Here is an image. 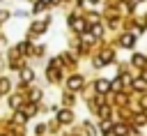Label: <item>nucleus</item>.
<instances>
[{"instance_id":"f257e3e1","label":"nucleus","mask_w":147,"mask_h":136,"mask_svg":"<svg viewBox=\"0 0 147 136\" xmlns=\"http://www.w3.org/2000/svg\"><path fill=\"white\" fill-rule=\"evenodd\" d=\"M83 85V76H71L69 78V90H80Z\"/></svg>"},{"instance_id":"f03ea898","label":"nucleus","mask_w":147,"mask_h":136,"mask_svg":"<svg viewBox=\"0 0 147 136\" xmlns=\"http://www.w3.org/2000/svg\"><path fill=\"white\" fill-rule=\"evenodd\" d=\"M69 23H71V25H74L78 32H83V30H85V23H83L80 18H74V16H71V18H69Z\"/></svg>"},{"instance_id":"7ed1b4c3","label":"nucleus","mask_w":147,"mask_h":136,"mask_svg":"<svg viewBox=\"0 0 147 136\" xmlns=\"http://www.w3.org/2000/svg\"><path fill=\"white\" fill-rule=\"evenodd\" d=\"M96 90H99V92H108V90H110V83L101 78V81H96Z\"/></svg>"},{"instance_id":"20e7f679","label":"nucleus","mask_w":147,"mask_h":136,"mask_svg":"<svg viewBox=\"0 0 147 136\" xmlns=\"http://www.w3.org/2000/svg\"><path fill=\"white\" fill-rule=\"evenodd\" d=\"M133 41H136V37H133V35H124V37H122V46H126V48H129V46H133Z\"/></svg>"},{"instance_id":"39448f33","label":"nucleus","mask_w":147,"mask_h":136,"mask_svg":"<svg viewBox=\"0 0 147 136\" xmlns=\"http://www.w3.org/2000/svg\"><path fill=\"white\" fill-rule=\"evenodd\" d=\"M57 120H60V122H71V113H69V111H60V113H57Z\"/></svg>"},{"instance_id":"423d86ee","label":"nucleus","mask_w":147,"mask_h":136,"mask_svg":"<svg viewBox=\"0 0 147 136\" xmlns=\"http://www.w3.org/2000/svg\"><path fill=\"white\" fill-rule=\"evenodd\" d=\"M21 76H23V81L28 83V81H32V76H34V74H32L30 69H23V74H21Z\"/></svg>"},{"instance_id":"0eeeda50","label":"nucleus","mask_w":147,"mask_h":136,"mask_svg":"<svg viewBox=\"0 0 147 136\" xmlns=\"http://www.w3.org/2000/svg\"><path fill=\"white\" fill-rule=\"evenodd\" d=\"M115 134H117V136H124V134H126V127H124V124H115Z\"/></svg>"},{"instance_id":"6e6552de","label":"nucleus","mask_w":147,"mask_h":136,"mask_svg":"<svg viewBox=\"0 0 147 136\" xmlns=\"http://www.w3.org/2000/svg\"><path fill=\"white\" fill-rule=\"evenodd\" d=\"M7 90H9V81L2 78V81H0V92H7Z\"/></svg>"},{"instance_id":"1a4fd4ad","label":"nucleus","mask_w":147,"mask_h":136,"mask_svg":"<svg viewBox=\"0 0 147 136\" xmlns=\"http://www.w3.org/2000/svg\"><path fill=\"white\" fill-rule=\"evenodd\" d=\"M133 65H138V67L145 65V58H142V55H136V58H133Z\"/></svg>"},{"instance_id":"9d476101","label":"nucleus","mask_w":147,"mask_h":136,"mask_svg":"<svg viewBox=\"0 0 147 136\" xmlns=\"http://www.w3.org/2000/svg\"><path fill=\"white\" fill-rule=\"evenodd\" d=\"M133 85H136L138 90H145V81H140V78H138V81H133Z\"/></svg>"},{"instance_id":"9b49d317","label":"nucleus","mask_w":147,"mask_h":136,"mask_svg":"<svg viewBox=\"0 0 147 136\" xmlns=\"http://www.w3.org/2000/svg\"><path fill=\"white\" fill-rule=\"evenodd\" d=\"M110 127H113V124H110V122H108V120H106V122H103V124H101V129H103V131H108V129H110Z\"/></svg>"},{"instance_id":"f8f14e48","label":"nucleus","mask_w":147,"mask_h":136,"mask_svg":"<svg viewBox=\"0 0 147 136\" xmlns=\"http://www.w3.org/2000/svg\"><path fill=\"white\" fill-rule=\"evenodd\" d=\"M138 2H142V0H131V5H138Z\"/></svg>"},{"instance_id":"ddd939ff","label":"nucleus","mask_w":147,"mask_h":136,"mask_svg":"<svg viewBox=\"0 0 147 136\" xmlns=\"http://www.w3.org/2000/svg\"><path fill=\"white\" fill-rule=\"evenodd\" d=\"M90 2H96V0H90Z\"/></svg>"},{"instance_id":"4468645a","label":"nucleus","mask_w":147,"mask_h":136,"mask_svg":"<svg viewBox=\"0 0 147 136\" xmlns=\"http://www.w3.org/2000/svg\"><path fill=\"white\" fill-rule=\"evenodd\" d=\"M108 136H113V134H108Z\"/></svg>"}]
</instances>
